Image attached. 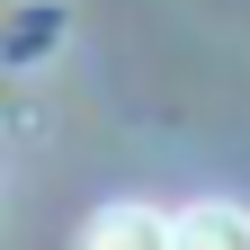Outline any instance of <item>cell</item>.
I'll list each match as a JSON object with an SVG mask.
<instances>
[{"instance_id":"obj_1","label":"cell","mask_w":250,"mask_h":250,"mask_svg":"<svg viewBox=\"0 0 250 250\" xmlns=\"http://www.w3.org/2000/svg\"><path fill=\"white\" fill-rule=\"evenodd\" d=\"M81 250H179V214H161V206H99Z\"/></svg>"},{"instance_id":"obj_2","label":"cell","mask_w":250,"mask_h":250,"mask_svg":"<svg viewBox=\"0 0 250 250\" xmlns=\"http://www.w3.org/2000/svg\"><path fill=\"white\" fill-rule=\"evenodd\" d=\"M179 250H250V214L232 197H197L179 214Z\"/></svg>"}]
</instances>
